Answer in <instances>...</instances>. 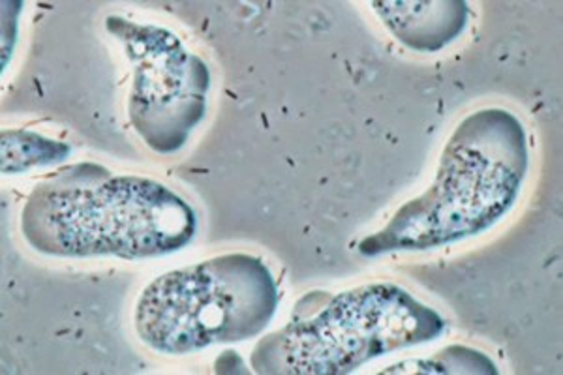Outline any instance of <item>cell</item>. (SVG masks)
Instances as JSON below:
<instances>
[{
	"mask_svg": "<svg viewBox=\"0 0 563 375\" xmlns=\"http://www.w3.org/2000/svg\"><path fill=\"white\" fill-rule=\"evenodd\" d=\"M21 231L42 254L145 260L185 249L196 236L198 218L185 199L161 183L77 164L31 191Z\"/></svg>",
	"mask_w": 563,
	"mask_h": 375,
	"instance_id": "6da1fadb",
	"label": "cell"
},
{
	"mask_svg": "<svg viewBox=\"0 0 563 375\" xmlns=\"http://www.w3.org/2000/svg\"><path fill=\"white\" fill-rule=\"evenodd\" d=\"M71 154L70 146L60 141L47 140L44 135L12 130L2 132V173L20 175L33 167L53 166Z\"/></svg>",
	"mask_w": 563,
	"mask_h": 375,
	"instance_id": "52a82bcc",
	"label": "cell"
},
{
	"mask_svg": "<svg viewBox=\"0 0 563 375\" xmlns=\"http://www.w3.org/2000/svg\"><path fill=\"white\" fill-rule=\"evenodd\" d=\"M445 321L395 284L331 297L256 345L252 368L271 375H346L376 356L435 340Z\"/></svg>",
	"mask_w": 563,
	"mask_h": 375,
	"instance_id": "3957f363",
	"label": "cell"
},
{
	"mask_svg": "<svg viewBox=\"0 0 563 375\" xmlns=\"http://www.w3.org/2000/svg\"><path fill=\"white\" fill-rule=\"evenodd\" d=\"M525 126L506 109L464 119L443 151L434 185L398 210L378 235L358 244L365 255L440 249L481 235L511 210L528 173Z\"/></svg>",
	"mask_w": 563,
	"mask_h": 375,
	"instance_id": "7a4b0ae2",
	"label": "cell"
},
{
	"mask_svg": "<svg viewBox=\"0 0 563 375\" xmlns=\"http://www.w3.org/2000/svg\"><path fill=\"white\" fill-rule=\"evenodd\" d=\"M108 29L126 44L135 64L130 121L156 153L179 151L206 115V63L158 26L109 18Z\"/></svg>",
	"mask_w": 563,
	"mask_h": 375,
	"instance_id": "5b68a950",
	"label": "cell"
},
{
	"mask_svg": "<svg viewBox=\"0 0 563 375\" xmlns=\"http://www.w3.org/2000/svg\"><path fill=\"white\" fill-rule=\"evenodd\" d=\"M404 364L413 368L402 370V374H498L487 355L467 348H449L432 359Z\"/></svg>",
	"mask_w": 563,
	"mask_h": 375,
	"instance_id": "ba28073f",
	"label": "cell"
},
{
	"mask_svg": "<svg viewBox=\"0 0 563 375\" xmlns=\"http://www.w3.org/2000/svg\"><path fill=\"white\" fill-rule=\"evenodd\" d=\"M278 302L280 293L265 261L218 255L156 278L137 302L135 329L154 351L186 355L262 334Z\"/></svg>",
	"mask_w": 563,
	"mask_h": 375,
	"instance_id": "277c9868",
	"label": "cell"
},
{
	"mask_svg": "<svg viewBox=\"0 0 563 375\" xmlns=\"http://www.w3.org/2000/svg\"><path fill=\"white\" fill-rule=\"evenodd\" d=\"M379 18L398 42L422 53H435L459 38L467 25L470 8L462 0L434 2H374Z\"/></svg>",
	"mask_w": 563,
	"mask_h": 375,
	"instance_id": "8992f818",
	"label": "cell"
}]
</instances>
